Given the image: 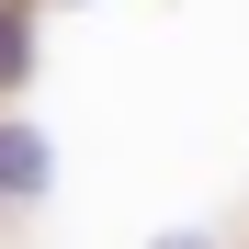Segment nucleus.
Returning a JSON list of instances; mask_svg holds the SVG:
<instances>
[{
	"label": "nucleus",
	"instance_id": "1",
	"mask_svg": "<svg viewBox=\"0 0 249 249\" xmlns=\"http://www.w3.org/2000/svg\"><path fill=\"white\" fill-rule=\"evenodd\" d=\"M0 193H46V136H0Z\"/></svg>",
	"mask_w": 249,
	"mask_h": 249
},
{
	"label": "nucleus",
	"instance_id": "2",
	"mask_svg": "<svg viewBox=\"0 0 249 249\" xmlns=\"http://www.w3.org/2000/svg\"><path fill=\"white\" fill-rule=\"evenodd\" d=\"M0 79H23V12H0Z\"/></svg>",
	"mask_w": 249,
	"mask_h": 249
},
{
	"label": "nucleus",
	"instance_id": "3",
	"mask_svg": "<svg viewBox=\"0 0 249 249\" xmlns=\"http://www.w3.org/2000/svg\"><path fill=\"white\" fill-rule=\"evenodd\" d=\"M159 249H204V238H159Z\"/></svg>",
	"mask_w": 249,
	"mask_h": 249
}]
</instances>
